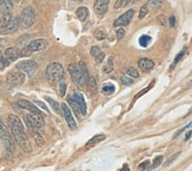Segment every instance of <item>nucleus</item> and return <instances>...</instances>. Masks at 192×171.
<instances>
[{
  "label": "nucleus",
  "instance_id": "nucleus-38",
  "mask_svg": "<svg viewBox=\"0 0 192 171\" xmlns=\"http://www.w3.org/2000/svg\"><path fill=\"white\" fill-rule=\"evenodd\" d=\"M149 164H151V162H149V161H144V162L139 165V170L140 171H148Z\"/></svg>",
  "mask_w": 192,
  "mask_h": 171
},
{
  "label": "nucleus",
  "instance_id": "nucleus-13",
  "mask_svg": "<svg viewBox=\"0 0 192 171\" xmlns=\"http://www.w3.org/2000/svg\"><path fill=\"white\" fill-rule=\"evenodd\" d=\"M108 5H109V0H97L94 5L95 13L98 17H103L108 11Z\"/></svg>",
  "mask_w": 192,
  "mask_h": 171
},
{
  "label": "nucleus",
  "instance_id": "nucleus-32",
  "mask_svg": "<svg viewBox=\"0 0 192 171\" xmlns=\"http://www.w3.org/2000/svg\"><path fill=\"white\" fill-rule=\"evenodd\" d=\"M186 51H188V50H186V47H184V48H183V50H182V51L178 53V56H176V59H174L173 64L171 65V69H173V67H174V65H176V64H177V63H178V61H179V60H180V59H182V58L185 56Z\"/></svg>",
  "mask_w": 192,
  "mask_h": 171
},
{
  "label": "nucleus",
  "instance_id": "nucleus-41",
  "mask_svg": "<svg viewBox=\"0 0 192 171\" xmlns=\"http://www.w3.org/2000/svg\"><path fill=\"white\" fill-rule=\"evenodd\" d=\"M90 53H92V56H93V57H96L97 54H100V53H101V48H100L98 46H93V47L90 48Z\"/></svg>",
  "mask_w": 192,
  "mask_h": 171
},
{
  "label": "nucleus",
  "instance_id": "nucleus-16",
  "mask_svg": "<svg viewBox=\"0 0 192 171\" xmlns=\"http://www.w3.org/2000/svg\"><path fill=\"white\" fill-rule=\"evenodd\" d=\"M4 57L7 58L10 61H14L20 57V52L17 47H8L4 52Z\"/></svg>",
  "mask_w": 192,
  "mask_h": 171
},
{
  "label": "nucleus",
  "instance_id": "nucleus-8",
  "mask_svg": "<svg viewBox=\"0 0 192 171\" xmlns=\"http://www.w3.org/2000/svg\"><path fill=\"white\" fill-rule=\"evenodd\" d=\"M133 15H134V10H129L127 12H125L123 14H121L115 21H114V26L115 27H122V26H126L131 23V20L133 19Z\"/></svg>",
  "mask_w": 192,
  "mask_h": 171
},
{
  "label": "nucleus",
  "instance_id": "nucleus-18",
  "mask_svg": "<svg viewBox=\"0 0 192 171\" xmlns=\"http://www.w3.org/2000/svg\"><path fill=\"white\" fill-rule=\"evenodd\" d=\"M104 139H106V136H104V134H96V136H94L90 140H88V143H87V145H86V149H90V148L95 146L96 144L101 143V142L104 140Z\"/></svg>",
  "mask_w": 192,
  "mask_h": 171
},
{
  "label": "nucleus",
  "instance_id": "nucleus-39",
  "mask_svg": "<svg viewBox=\"0 0 192 171\" xmlns=\"http://www.w3.org/2000/svg\"><path fill=\"white\" fill-rule=\"evenodd\" d=\"M153 84H154V82H153V83H152V84H151V85H149V86H147V87H146V88H144V90H143V91H141V92H139V93H138V94H137V96H135V98H134V100H133V102H135V100H137V99H138V98H140V97H141V96H143V94H145V93H146V92H147V91H149V90H151V88H152V86H153Z\"/></svg>",
  "mask_w": 192,
  "mask_h": 171
},
{
  "label": "nucleus",
  "instance_id": "nucleus-15",
  "mask_svg": "<svg viewBox=\"0 0 192 171\" xmlns=\"http://www.w3.org/2000/svg\"><path fill=\"white\" fill-rule=\"evenodd\" d=\"M21 109H25V110H29V111H31V113H35V115H39V116H43L42 115V112L37 109V106L36 105H33L32 103H30L29 100H25V99H20V100H18V103H17Z\"/></svg>",
  "mask_w": 192,
  "mask_h": 171
},
{
  "label": "nucleus",
  "instance_id": "nucleus-28",
  "mask_svg": "<svg viewBox=\"0 0 192 171\" xmlns=\"http://www.w3.org/2000/svg\"><path fill=\"white\" fill-rule=\"evenodd\" d=\"M114 91H115V86H114V84L108 83V84H104V85L102 86V92H103L104 94L110 96V94L114 93Z\"/></svg>",
  "mask_w": 192,
  "mask_h": 171
},
{
  "label": "nucleus",
  "instance_id": "nucleus-14",
  "mask_svg": "<svg viewBox=\"0 0 192 171\" xmlns=\"http://www.w3.org/2000/svg\"><path fill=\"white\" fill-rule=\"evenodd\" d=\"M69 97H70L75 103H77V104H78V106L81 107V110H82L83 115L86 116V115H87V104H86V100H84V98H83L82 93H80V92H75V93L70 94Z\"/></svg>",
  "mask_w": 192,
  "mask_h": 171
},
{
  "label": "nucleus",
  "instance_id": "nucleus-6",
  "mask_svg": "<svg viewBox=\"0 0 192 171\" xmlns=\"http://www.w3.org/2000/svg\"><path fill=\"white\" fill-rule=\"evenodd\" d=\"M37 66L38 65H37V63L35 60H21L16 65L17 70L25 72L30 77L35 75V72L37 71Z\"/></svg>",
  "mask_w": 192,
  "mask_h": 171
},
{
  "label": "nucleus",
  "instance_id": "nucleus-55",
  "mask_svg": "<svg viewBox=\"0 0 192 171\" xmlns=\"http://www.w3.org/2000/svg\"><path fill=\"white\" fill-rule=\"evenodd\" d=\"M0 13H1V11H0Z\"/></svg>",
  "mask_w": 192,
  "mask_h": 171
},
{
  "label": "nucleus",
  "instance_id": "nucleus-9",
  "mask_svg": "<svg viewBox=\"0 0 192 171\" xmlns=\"http://www.w3.org/2000/svg\"><path fill=\"white\" fill-rule=\"evenodd\" d=\"M7 82L12 86H20L25 83V73L23 72H12L7 76Z\"/></svg>",
  "mask_w": 192,
  "mask_h": 171
},
{
  "label": "nucleus",
  "instance_id": "nucleus-47",
  "mask_svg": "<svg viewBox=\"0 0 192 171\" xmlns=\"http://www.w3.org/2000/svg\"><path fill=\"white\" fill-rule=\"evenodd\" d=\"M168 24H170V27H174V25H176V17H174V15H171V17H170Z\"/></svg>",
  "mask_w": 192,
  "mask_h": 171
},
{
  "label": "nucleus",
  "instance_id": "nucleus-49",
  "mask_svg": "<svg viewBox=\"0 0 192 171\" xmlns=\"http://www.w3.org/2000/svg\"><path fill=\"white\" fill-rule=\"evenodd\" d=\"M185 130H186V128H183V129H180L179 131H177V132H176V134L173 136V138H176V137H178V136H179V134H180V133H182L183 131H185Z\"/></svg>",
  "mask_w": 192,
  "mask_h": 171
},
{
  "label": "nucleus",
  "instance_id": "nucleus-1",
  "mask_svg": "<svg viewBox=\"0 0 192 171\" xmlns=\"http://www.w3.org/2000/svg\"><path fill=\"white\" fill-rule=\"evenodd\" d=\"M7 123L10 125L12 136L16 139L14 142L18 143V145L20 146V149L24 152H31L32 151V148L30 145L29 138H27V136L25 133V130H24V125H23L21 121L19 119V117H17L16 115H8Z\"/></svg>",
  "mask_w": 192,
  "mask_h": 171
},
{
  "label": "nucleus",
  "instance_id": "nucleus-48",
  "mask_svg": "<svg viewBox=\"0 0 192 171\" xmlns=\"http://www.w3.org/2000/svg\"><path fill=\"white\" fill-rule=\"evenodd\" d=\"M27 38H29V34H25V36H21V37L19 38V40H18V43H19V44H21V43H23V42H24V40H26Z\"/></svg>",
  "mask_w": 192,
  "mask_h": 171
},
{
  "label": "nucleus",
  "instance_id": "nucleus-30",
  "mask_svg": "<svg viewBox=\"0 0 192 171\" xmlns=\"http://www.w3.org/2000/svg\"><path fill=\"white\" fill-rule=\"evenodd\" d=\"M106 31L103 28H97L95 32H94V37H95L97 40H103L106 38Z\"/></svg>",
  "mask_w": 192,
  "mask_h": 171
},
{
  "label": "nucleus",
  "instance_id": "nucleus-54",
  "mask_svg": "<svg viewBox=\"0 0 192 171\" xmlns=\"http://www.w3.org/2000/svg\"><path fill=\"white\" fill-rule=\"evenodd\" d=\"M0 54H1V51H0Z\"/></svg>",
  "mask_w": 192,
  "mask_h": 171
},
{
  "label": "nucleus",
  "instance_id": "nucleus-29",
  "mask_svg": "<svg viewBox=\"0 0 192 171\" xmlns=\"http://www.w3.org/2000/svg\"><path fill=\"white\" fill-rule=\"evenodd\" d=\"M113 63H114V58L110 57V58L108 59L107 64L103 66V72H104V73H109V72L113 71Z\"/></svg>",
  "mask_w": 192,
  "mask_h": 171
},
{
  "label": "nucleus",
  "instance_id": "nucleus-40",
  "mask_svg": "<svg viewBox=\"0 0 192 171\" xmlns=\"http://www.w3.org/2000/svg\"><path fill=\"white\" fill-rule=\"evenodd\" d=\"M161 162H162V156H158V157H155V159H154L153 164H152V169H154V168L159 167V165L161 164Z\"/></svg>",
  "mask_w": 192,
  "mask_h": 171
},
{
  "label": "nucleus",
  "instance_id": "nucleus-44",
  "mask_svg": "<svg viewBox=\"0 0 192 171\" xmlns=\"http://www.w3.org/2000/svg\"><path fill=\"white\" fill-rule=\"evenodd\" d=\"M32 53L27 50V47H24L23 50H21V52H20V57H29V56H31Z\"/></svg>",
  "mask_w": 192,
  "mask_h": 171
},
{
  "label": "nucleus",
  "instance_id": "nucleus-17",
  "mask_svg": "<svg viewBox=\"0 0 192 171\" xmlns=\"http://www.w3.org/2000/svg\"><path fill=\"white\" fill-rule=\"evenodd\" d=\"M139 67L144 72H148V71H151L154 67V63L151 59H148V58H141L139 60Z\"/></svg>",
  "mask_w": 192,
  "mask_h": 171
},
{
  "label": "nucleus",
  "instance_id": "nucleus-31",
  "mask_svg": "<svg viewBox=\"0 0 192 171\" xmlns=\"http://www.w3.org/2000/svg\"><path fill=\"white\" fill-rule=\"evenodd\" d=\"M120 82H121V84H122V85H126V86L132 85V84L134 83V80H133V78H131V77H128V76H126V75L121 77V79H120Z\"/></svg>",
  "mask_w": 192,
  "mask_h": 171
},
{
  "label": "nucleus",
  "instance_id": "nucleus-2",
  "mask_svg": "<svg viewBox=\"0 0 192 171\" xmlns=\"http://www.w3.org/2000/svg\"><path fill=\"white\" fill-rule=\"evenodd\" d=\"M45 77L50 84L57 83L58 80L63 79L64 78V70H63L62 65L58 63H50L45 70Z\"/></svg>",
  "mask_w": 192,
  "mask_h": 171
},
{
  "label": "nucleus",
  "instance_id": "nucleus-37",
  "mask_svg": "<svg viewBox=\"0 0 192 171\" xmlns=\"http://www.w3.org/2000/svg\"><path fill=\"white\" fill-rule=\"evenodd\" d=\"M179 155H180V152H177L176 155H173L172 157H170V158L167 159V162H166V163H165L164 165H165V167H168V165H171V164H172V163H173V162H174V161H176V159H177V158L179 157Z\"/></svg>",
  "mask_w": 192,
  "mask_h": 171
},
{
  "label": "nucleus",
  "instance_id": "nucleus-51",
  "mask_svg": "<svg viewBox=\"0 0 192 171\" xmlns=\"http://www.w3.org/2000/svg\"><path fill=\"white\" fill-rule=\"evenodd\" d=\"M121 171H131V170H129L128 165H127V164H125V165H123V168H122V170H121Z\"/></svg>",
  "mask_w": 192,
  "mask_h": 171
},
{
  "label": "nucleus",
  "instance_id": "nucleus-45",
  "mask_svg": "<svg viewBox=\"0 0 192 171\" xmlns=\"http://www.w3.org/2000/svg\"><path fill=\"white\" fill-rule=\"evenodd\" d=\"M35 104H37V105H39V106H41V107H42V109H43V110H44L45 112H49L48 106H47V105H45V104H44L43 102H41V100H36V102H35Z\"/></svg>",
  "mask_w": 192,
  "mask_h": 171
},
{
  "label": "nucleus",
  "instance_id": "nucleus-23",
  "mask_svg": "<svg viewBox=\"0 0 192 171\" xmlns=\"http://www.w3.org/2000/svg\"><path fill=\"white\" fill-rule=\"evenodd\" d=\"M45 99L48 100V103L51 105V107H52V110L56 112V113H61V105L55 100V99H52V98H50V97H45Z\"/></svg>",
  "mask_w": 192,
  "mask_h": 171
},
{
  "label": "nucleus",
  "instance_id": "nucleus-21",
  "mask_svg": "<svg viewBox=\"0 0 192 171\" xmlns=\"http://www.w3.org/2000/svg\"><path fill=\"white\" fill-rule=\"evenodd\" d=\"M68 103H69V104L72 106L74 112L76 113V116H77L78 118H81V115H82V116H84V115H83V112H82V110H81V107L78 106V104H77V103H75V102H74V100H72L70 97H68Z\"/></svg>",
  "mask_w": 192,
  "mask_h": 171
},
{
  "label": "nucleus",
  "instance_id": "nucleus-53",
  "mask_svg": "<svg viewBox=\"0 0 192 171\" xmlns=\"http://www.w3.org/2000/svg\"><path fill=\"white\" fill-rule=\"evenodd\" d=\"M13 1H16V2H19V1H20V0H13Z\"/></svg>",
  "mask_w": 192,
  "mask_h": 171
},
{
  "label": "nucleus",
  "instance_id": "nucleus-35",
  "mask_svg": "<svg viewBox=\"0 0 192 171\" xmlns=\"http://www.w3.org/2000/svg\"><path fill=\"white\" fill-rule=\"evenodd\" d=\"M8 64H10V60H8L7 58H5V57H2V56L0 54V71H2L5 67H7V66H8Z\"/></svg>",
  "mask_w": 192,
  "mask_h": 171
},
{
  "label": "nucleus",
  "instance_id": "nucleus-4",
  "mask_svg": "<svg viewBox=\"0 0 192 171\" xmlns=\"http://www.w3.org/2000/svg\"><path fill=\"white\" fill-rule=\"evenodd\" d=\"M0 138H1L5 148L7 149V151L8 152H13L14 148H16V142L12 138V134L10 133L6 124H4L1 121H0Z\"/></svg>",
  "mask_w": 192,
  "mask_h": 171
},
{
  "label": "nucleus",
  "instance_id": "nucleus-42",
  "mask_svg": "<svg viewBox=\"0 0 192 171\" xmlns=\"http://www.w3.org/2000/svg\"><path fill=\"white\" fill-rule=\"evenodd\" d=\"M123 37H125V30L121 28V27L117 28V30H116V38L120 40V39H122Z\"/></svg>",
  "mask_w": 192,
  "mask_h": 171
},
{
  "label": "nucleus",
  "instance_id": "nucleus-22",
  "mask_svg": "<svg viewBox=\"0 0 192 171\" xmlns=\"http://www.w3.org/2000/svg\"><path fill=\"white\" fill-rule=\"evenodd\" d=\"M125 73H126V76H128V77H131V78H133V79H135V78L139 77L138 70H137L135 67H132V66L126 67V69H125Z\"/></svg>",
  "mask_w": 192,
  "mask_h": 171
},
{
  "label": "nucleus",
  "instance_id": "nucleus-10",
  "mask_svg": "<svg viewBox=\"0 0 192 171\" xmlns=\"http://www.w3.org/2000/svg\"><path fill=\"white\" fill-rule=\"evenodd\" d=\"M47 40L45 39H43V38H39V39H35V40H32L31 43L29 44L26 47H27V50L31 52V53H36V52H41V51H43L45 47H47Z\"/></svg>",
  "mask_w": 192,
  "mask_h": 171
},
{
  "label": "nucleus",
  "instance_id": "nucleus-52",
  "mask_svg": "<svg viewBox=\"0 0 192 171\" xmlns=\"http://www.w3.org/2000/svg\"><path fill=\"white\" fill-rule=\"evenodd\" d=\"M75 1H76V2H82L83 0H75Z\"/></svg>",
  "mask_w": 192,
  "mask_h": 171
},
{
  "label": "nucleus",
  "instance_id": "nucleus-11",
  "mask_svg": "<svg viewBox=\"0 0 192 171\" xmlns=\"http://www.w3.org/2000/svg\"><path fill=\"white\" fill-rule=\"evenodd\" d=\"M61 110L63 111V116H64V118H65L69 128L75 130V129L77 128V124H76V122H75V119L72 117V112L70 111V109L68 107V105L66 104H61Z\"/></svg>",
  "mask_w": 192,
  "mask_h": 171
},
{
  "label": "nucleus",
  "instance_id": "nucleus-36",
  "mask_svg": "<svg viewBox=\"0 0 192 171\" xmlns=\"http://www.w3.org/2000/svg\"><path fill=\"white\" fill-rule=\"evenodd\" d=\"M165 0H148L147 2V6H152V7H158V6H161L164 4Z\"/></svg>",
  "mask_w": 192,
  "mask_h": 171
},
{
  "label": "nucleus",
  "instance_id": "nucleus-33",
  "mask_svg": "<svg viewBox=\"0 0 192 171\" xmlns=\"http://www.w3.org/2000/svg\"><path fill=\"white\" fill-rule=\"evenodd\" d=\"M149 42H151V38H149L148 36H146V34L141 36V37H140V39H139V44H140V46H141V47H146V46H148Z\"/></svg>",
  "mask_w": 192,
  "mask_h": 171
},
{
  "label": "nucleus",
  "instance_id": "nucleus-46",
  "mask_svg": "<svg viewBox=\"0 0 192 171\" xmlns=\"http://www.w3.org/2000/svg\"><path fill=\"white\" fill-rule=\"evenodd\" d=\"M158 21H159L160 25H166V24H167L166 18H165L164 15H159V17H158Z\"/></svg>",
  "mask_w": 192,
  "mask_h": 171
},
{
  "label": "nucleus",
  "instance_id": "nucleus-27",
  "mask_svg": "<svg viewBox=\"0 0 192 171\" xmlns=\"http://www.w3.org/2000/svg\"><path fill=\"white\" fill-rule=\"evenodd\" d=\"M134 2H135V0H116V1H115L114 7H115L116 10H119V8L126 7L127 5H129V4H134Z\"/></svg>",
  "mask_w": 192,
  "mask_h": 171
},
{
  "label": "nucleus",
  "instance_id": "nucleus-26",
  "mask_svg": "<svg viewBox=\"0 0 192 171\" xmlns=\"http://www.w3.org/2000/svg\"><path fill=\"white\" fill-rule=\"evenodd\" d=\"M12 18H13V17H12L10 13H6V14L0 19V30L4 28V27H6V26L10 24V21L12 20Z\"/></svg>",
  "mask_w": 192,
  "mask_h": 171
},
{
  "label": "nucleus",
  "instance_id": "nucleus-50",
  "mask_svg": "<svg viewBox=\"0 0 192 171\" xmlns=\"http://www.w3.org/2000/svg\"><path fill=\"white\" fill-rule=\"evenodd\" d=\"M191 134H192L191 131H188V133H186V136H185V142H186V140H189V139L191 138Z\"/></svg>",
  "mask_w": 192,
  "mask_h": 171
},
{
  "label": "nucleus",
  "instance_id": "nucleus-5",
  "mask_svg": "<svg viewBox=\"0 0 192 171\" xmlns=\"http://www.w3.org/2000/svg\"><path fill=\"white\" fill-rule=\"evenodd\" d=\"M68 70H69V73H70V76H71V78L74 79V82H75L77 85L81 86V87L87 86L90 76H89V77H86L84 75H82L81 71L78 70V66L75 65V64H70L69 67H68Z\"/></svg>",
  "mask_w": 192,
  "mask_h": 171
},
{
  "label": "nucleus",
  "instance_id": "nucleus-34",
  "mask_svg": "<svg viewBox=\"0 0 192 171\" xmlns=\"http://www.w3.org/2000/svg\"><path fill=\"white\" fill-rule=\"evenodd\" d=\"M148 13V6H147V4H145L141 6V8H140V13H139V19L140 20H143L145 17H146V14Z\"/></svg>",
  "mask_w": 192,
  "mask_h": 171
},
{
  "label": "nucleus",
  "instance_id": "nucleus-20",
  "mask_svg": "<svg viewBox=\"0 0 192 171\" xmlns=\"http://www.w3.org/2000/svg\"><path fill=\"white\" fill-rule=\"evenodd\" d=\"M13 8V2L12 0H0V11H5V12H10Z\"/></svg>",
  "mask_w": 192,
  "mask_h": 171
},
{
  "label": "nucleus",
  "instance_id": "nucleus-19",
  "mask_svg": "<svg viewBox=\"0 0 192 171\" xmlns=\"http://www.w3.org/2000/svg\"><path fill=\"white\" fill-rule=\"evenodd\" d=\"M76 15H77V18L81 21H86L87 18H88V15H89V11H88L87 7H83V6L82 7H78L76 10Z\"/></svg>",
  "mask_w": 192,
  "mask_h": 171
},
{
  "label": "nucleus",
  "instance_id": "nucleus-12",
  "mask_svg": "<svg viewBox=\"0 0 192 171\" xmlns=\"http://www.w3.org/2000/svg\"><path fill=\"white\" fill-rule=\"evenodd\" d=\"M18 28H19V17H13L12 20L10 21V24L6 27L0 30V33H2V34H11V33L16 32Z\"/></svg>",
  "mask_w": 192,
  "mask_h": 171
},
{
  "label": "nucleus",
  "instance_id": "nucleus-3",
  "mask_svg": "<svg viewBox=\"0 0 192 171\" xmlns=\"http://www.w3.org/2000/svg\"><path fill=\"white\" fill-rule=\"evenodd\" d=\"M36 20V10L32 6H26L19 17V27L25 30L30 27Z\"/></svg>",
  "mask_w": 192,
  "mask_h": 171
},
{
  "label": "nucleus",
  "instance_id": "nucleus-43",
  "mask_svg": "<svg viewBox=\"0 0 192 171\" xmlns=\"http://www.w3.org/2000/svg\"><path fill=\"white\" fill-rule=\"evenodd\" d=\"M103 59H104V53H103V52H101L100 54H97L95 57V60L97 64H101V63L103 61Z\"/></svg>",
  "mask_w": 192,
  "mask_h": 171
},
{
  "label": "nucleus",
  "instance_id": "nucleus-7",
  "mask_svg": "<svg viewBox=\"0 0 192 171\" xmlns=\"http://www.w3.org/2000/svg\"><path fill=\"white\" fill-rule=\"evenodd\" d=\"M26 123L30 128L33 129H42L45 124L43 116L35 115V113H30V115L26 116Z\"/></svg>",
  "mask_w": 192,
  "mask_h": 171
},
{
  "label": "nucleus",
  "instance_id": "nucleus-24",
  "mask_svg": "<svg viewBox=\"0 0 192 171\" xmlns=\"http://www.w3.org/2000/svg\"><path fill=\"white\" fill-rule=\"evenodd\" d=\"M88 91L90 94H95L96 90H97V86H96V80L94 77H89V80H88Z\"/></svg>",
  "mask_w": 192,
  "mask_h": 171
},
{
  "label": "nucleus",
  "instance_id": "nucleus-25",
  "mask_svg": "<svg viewBox=\"0 0 192 171\" xmlns=\"http://www.w3.org/2000/svg\"><path fill=\"white\" fill-rule=\"evenodd\" d=\"M57 83H58V86H57V87H58V94H59L61 97L65 96V92H66V83H65L64 78L61 79V80H58Z\"/></svg>",
  "mask_w": 192,
  "mask_h": 171
}]
</instances>
